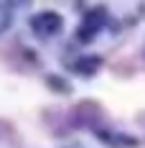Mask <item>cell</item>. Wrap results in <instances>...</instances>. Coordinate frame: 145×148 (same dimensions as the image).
Instances as JSON below:
<instances>
[{"label":"cell","mask_w":145,"mask_h":148,"mask_svg":"<svg viewBox=\"0 0 145 148\" xmlns=\"http://www.w3.org/2000/svg\"><path fill=\"white\" fill-rule=\"evenodd\" d=\"M33 28L38 31V33H46V36H51V33H56L61 28V18L56 13H41L36 15V21H33Z\"/></svg>","instance_id":"1"},{"label":"cell","mask_w":145,"mask_h":148,"mask_svg":"<svg viewBox=\"0 0 145 148\" xmlns=\"http://www.w3.org/2000/svg\"><path fill=\"white\" fill-rule=\"evenodd\" d=\"M97 66H99V59H94V56H89V59H82L79 64H74V69H76V72H84V74H92Z\"/></svg>","instance_id":"2"},{"label":"cell","mask_w":145,"mask_h":148,"mask_svg":"<svg viewBox=\"0 0 145 148\" xmlns=\"http://www.w3.org/2000/svg\"><path fill=\"white\" fill-rule=\"evenodd\" d=\"M5 26H8V10L0 5V28H5Z\"/></svg>","instance_id":"3"}]
</instances>
